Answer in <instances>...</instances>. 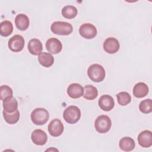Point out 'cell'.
I'll list each match as a JSON object with an SVG mask.
<instances>
[{"label":"cell","mask_w":152,"mask_h":152,"mask_svg":"<svg viewBox=\"0 0 152 152\" xmlns=\"http://www.w3.org/2000/svg\"><path fill=\"white\" fill-rule=\"evenodd\" d=\"M43 49L42 43L37 39H32L28 43V50L33 55H39L42 53Z\"/></svg>","instance_id":"cell-15"},{"label":"cell","mask_w":152,"mask_h":152,"mask_svg":"<svg viewBox=\"0 0 152 152\" xmlns=\"http://www.w3.org/2000/svg\"><path fill=\"white\" fill-rule=\"evenodd\" d=\"M3 116L5 121L9 124H16L20 119V112L17 110L12 113H8L6 111H3Z\"/></svg>","instance_id":"cell-23"},{"label":"cell","mask_w":152,"mask_h":152,"mask_svg":"<svg viewBox=\"0 0 152 152\" xmlns=\"http://www.w3.org/2000/svg\"><path fill=\"white\" fill-rule=\"evenodd\" d=\"M24 39L22 36L15 34L9 39L8 46L11 51L19 52L23 50L24 46Z\"/></svg>","instance_id":"cell-6"},{"label":"cell","mask_w":152,"mask_h":152,"mask_svg":"<svg viewBox=\"0 0 152 152\" xmlns=\"http://www.w3.org/2000/svg\"><path fill=\"white\" fill-rule=\"evenodd\" d=\"M119 145L122 150L124 151H131L134 149L135 143L132 138L125 137L120 140Z\"/></svg>","instance_id":"cell-19"},{"label":"cell","mask_w":152,"mask_h":152,"mask_svg":"<svg viewBox=\"0 0 152 152\" xmlns=\"http://www.w3.org/2000/svg\"><path fill=\"white\" fill-rule=\"evenodd\" d=\"M98 96V90L96 87L92 85H86L84 87L83 97L86 100H92Z\"/></svg>","instance_id":"cell-21"},{"label":"cell","mask_w":152,"mask_h":152,"mask_svg":"<svg viewBox=\"0 0 152 152\" xmlns=\"http://www.w3.org/2000/svg\"><path fill=\"white\" fill-rule=\"evenodd\" d=\"M148 87L144 83L140 82L136 84L133 88V94L135 97L142 98L148 93Z\"/></svg>","instance_id":"cell-17"},{"label":"cell","mask_w":152,"mask_h":152,"mask_svg":"<svg viewBox=\"0 0 152 152\" xmlns=\"http://www.w3.org/2000/svg\"><path fill=\"white\" fill-rule=\"evenodd\" d=\"M64 126L62 121L59 119H54L48 125V131L53 137H59L64 132Z\"/></svg>","instance_id":"cell-8"},{"label":"cell","mask_w":152,"mask_h":152,"mask_svg":"<svg viewBox=\"0 0 152 152\" xmlns=\"http://www.w3.org/2000/svg\"><path fill=\"white\" fill-rule=\"evenodd\" d=\"M13 31V26L11 21L5 20L0 24V33L2 36H8L10 35Z\"/></svg>","instance_id":"cell-24"},{"label":"cell","mask_w":152,"mask_h":152,"mask_svg":"<svg viewBox=\"0 0 152 152\" xmlns=\"http://www.w3.org/2000/svg\"><path fill=\"white\" fill-rule=\"evenodd\" d=\"M87 75L91 81L99 83L102 81L105 78L106 72L101 65L94 64L88 68Z\"/></svg>","instance_id":"cell-1"},{"label":"cell","mask_w":152,"mask_h":152,"mask_svg":"<svg viewBox=\"0 0 152 152\" xmlns=\"http://www.w3.org/2000/svg\"><path fill=\"white\" fill-rule=\"evenodd\" d=\"M62 15L67 19H72L76 17L78 11L76 7L73 5H66L62 10Z\"/></svg>","instance_id":"cell-22"},{"label":"cell","mask_w":152,"mask_h":152,"mask_svg":"<svg viewBox=\"0 0 152 152\" xmlns=\"http://www.w3.org/2000/svg\"><path fill=\"white\" fill-rule=\"evenodd\" d=\"M116 97L118 103L121 106H126L131 101V95L126 91H122L118 93Z\"/></svg>","instance_id":"cell-25"},{"label":"cell","mask_w":152,"mask_h":152,"mask_svg":"<svg viewBox=\"0 0 152 152\" xmlns=\"http://www.w3.org/2000/svg\"><path fill=\"white\" fill-rule=\"evenodd\" d=\"M4 110L8 113H12L17 110L18 102L13 96L6 98L3 100Z\"/></svg>","instance_id":"cell-18"},{"label":"cell","mask_w":152,"mask_h":152,"mask_svg":"<svg viewBox=\"0 0 152 152\" xmlns=\"http://www.w3.org/2000/svg\"><path fill=\"white\" fill-rule=\"evenodd\" d=\"M51 31L56 34L66 36L70 34L73 31L71 24L65 21H55L50 26Z\"/></svg>","instance_id":"cell-4"},{"label":"cell","mask_w":152,"mask_h":152,"mask_svg":"<svg viewBox=\"0 0 152 152\" xmlns=\"http://www.w3.org/2000/svg\"><path fill=\"white\" fill-rule=\"evenodd\" d=\"M139 109L143 113H150L152 112V102L151 100L145 99L141 101L139 104Z\"/></svg>","instance_id":"cell-26"},{"label":"cell","mask_w":152,"mask_h":152,"mask_svg":"<svg viewBox=\"0 0 152 152\" xmlns=\"http://www.w3.org/2000/svg\"><path fill=\"white\" fill-rule=\"evenodd\" d=\"M13 91L11 87L7 85H2L0 87V96L1 100H4L6 98L12 97Z\"/></svg>","instance_id":"cell-27"},{"label":"cell","mask_w":152,"mask_h":152,"mask_svg":"<svg viewBox=\"0 0 152 152\" xmlns=\"http://www.w3.org/2000/svg\"><path fill=\"white\" fill-rule=\"evenodd\" d=\"M46 48L48 51L50 53L57 54L61 51L62 49V45L59 39L52 37L48 39L46 41Z\"/></svg>","instance_id":"cell-11"},{"label":"cell","mask_w":152,"mask_h":152,"mask_svg":"<svg viewBox=\"0 0 152 152\" xmlns=\"http://www.w3.org/2000/svg\"><path fill=\"white\" fill-rule=\"evenodd\" d=\"M98 104L99 107L103 110L110 111L115 106V102L111 96L104 94L100 97Z\"/></svg>","instance_id":"cell-12"},{"label":"cell","mask_w":152,"mask_h":152,"mask_svg":"<svg viewBox=\"0 0 152 152\" xmlns=\"http://www.w3.org/2000/svg\"><path fill=\"white\" fill-rule=\"evenodd\" d=\"M68 96L72 99H78L81 97L84 93V88L78 83L71 84L67 88Z\"/></svg>","instance_id":"cell-14"},{"label":"cell","mask_w":152,"mask_h":152,"mask_svg":"<svg viewBox=\"0 0 152 152\" xmlns=\"http://www.w3.org/2000/svg\"><path fill=\"white\" fill-rule=\"evenodd\" d=\"M38 61L43 66L48 68L53 64L54 58L50 53L42 52L38 55Z\"/></svg>","instance_id":"cell-20"},{"label":"cell","mask_w":152,"mask_h":152,"mask_svg":"<svg viewBox=\"0 0 152 152\" xmlns=\"http://www.w3.org/2000/svg\"><path fill=\"white\" fill-rule=\"evenodd\" d=\"M79 33L83 37L86 39H91L96 37L97 31L96 27L93 24L84 23L80 26Z\"/></svg>","instance_id":"cell-7"},{"label":"cell","mask_w":152,"mask_h":152,"mask_svg":"<svg viewBox=\"0 0 152 152\" xmlns=\"http://www.w3.org/2000/svg\"><path fill=\"white\" fill-rule=\"evenodd\" d=\"M138 142L140 145L144 148H148L152 145V133L149 130L141 132L138 136Z\"/></svg>","instance_id":"cell-13"},{"label":"cell","mask_w":152,"mask_h":152,"mask_svg":"<svg viewBox=\"0 0 152 152\" xmlns=\"http://www.w3.org/2000/svg\"><path fill=\"white\" fill-rule=\"evenodd\" d=\"M111 126L112 121L110 118L105 115L99 116L94 122L95 129L100 134H104L108 132L110 130Z\"/></svg>","instance_id":"cell-5"},{"label":"cell","mask_w":152,"mask_h":152,"mask_svg":"<svg viewBox=\"0 0 152 152\" xmlns=\"http://www.w3.org/2000/svg\"><path fill=\"white\" fill-rule=\"evenodd\" d=\"M31 139L34 144L37 145H43L47 142L48 136L44 131L40 129H37L32 132Z\"/></svg>","instance_id":"cell-9"},{"label":"cell","mask_w":152,"mask_h":152,"mask_svg":"<svg viewBox=\"0 0 152 152\" xmlns=\"http://www.w3.org/2000/svg\"><path fill=\"white\" fill-rule=\"evenodd\" d=\"M103 49L108 53L113 54L118 51L120 45L118 40L114 37L107 38L103 43Z\"/></svg>","instance_id":"cell-10"},{"label":"cell","mask_w":152,"mask_h":152,"mask_svg":"<svg viewBox=\"0 0 152 152\" xmlns=\"http://www.w3.org/2000/svg\"><path fill=\"white\" fill-rule=\"evenodd\" d=\"M30 117L33 124L37 125H42L49 120V113L46 109L38 107L31 112Z\"/></svg>","instance_id":"cell-2"},{"label":"cell","mask_w":152,"mask_h":152,"mask_svg":"<svg viewBox=\"0 0 152 152\" xmlns=\"http://www.w3.org/2000/svg\"><path fill=\"white\" fill-rule=\"evenodd\" d=\"M15 24L17 28L21 31L27 30L30 24L28 17L24 14H19L15 18Z\"/></svg>","instance_id":"cell-16"},{"label":"cell","mask_w":152,"mask_h":152,"mask_svg":"<svg viewBox=\"0 0 152 152\" xmlns=\"http://www.w3.org/2000/svg\"><path fill=\"white\" fill-rule=\"evenodd\" d=\"M63 118L65 122L68 124H76L81 118L80 109L76 106H69L64 110Z\"/></svg>","instance_id":"cell-3"}]
</instances>
